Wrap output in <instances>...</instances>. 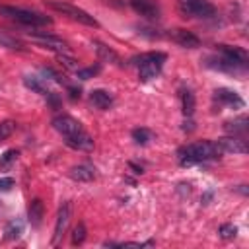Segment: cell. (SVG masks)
Instances as JSON below:
<instances>
[{
  "mask_svg": "<svg viewBox=\"0 0 249 249\" xmlns=\"http://www.w3.org/2000/svg\"><path fill=\"white\" fill-rule=\"evenodd\" d=\"M222 156V148L218 142H210V140H202L196 144H189L185 148L179 150V161L181 165H193L198 161H208V160H216Z\"/></svg>",
  "mask_w": 249,
  "mask_h": 249,
  "instance_id": "6da1fadb",
  "label": "cell"
},
{
  "mask_svg": "<svg viewBox=\"0 0 249 249\" xmlns=\"http://www.w3.org/2000/svg\"><path fill=\"white\" fill-rule=\"evenodd\" d=\"M0 16H6L21 25H29V27H39V25H51L53 19L49 16H43L39 12L33 10H25V8H16V6H0Z\"/></svg>",
  "mask_w": 249,
  "mask_h": 249,
  "instance_id": "7a4b0ae2",
  "label": "cell"
},
{
  "mask_svg": "<svg viewBox=\"0 0 249 249\" xmlns=\"http://www.w3.org/2000/svg\"><path fill=\"white\" fill-rule=\"evenodd\" d=\"M132 64L138 66V76L142 82H148L152 78H156L165 62V53H160V51H152V53H146V54H140L136 58L130 60Z\"/></svg>",
  "mask_w": 249,
  "mask_h": 249,
  "instance_id": "3957f363",
  "label": "cell"
},
{
  "mask_svg": "<svg viewBox=\"0 0 249 249\" xmlns=\"http://www.w3.org/2000/svg\"><path fill=\"white\" fill-rule=\"evenodd\" d=\"M45 6H47L49 10H53V12H58V14L66 16V18L78 21V23H84V25H89V27H97V25H99L97 19H95L93 16H89L88 12H84L82 8H78V6L70 4V2H62V0H47Z\"/></svg>",
  "mask_w": 249,
  "mask_h": 249,
  "instance_id": "277c9868",
  "label": "cell"
},
{
  "mask_svg": "<svg viewBox=\"0 0 249 249\" xmlns=\"http://www.w3.org/2000/svg\"><path fill=\"white\" fill-rule=\"evenodd\" d=\"M177 10L183 18H212L216 8L210 0H177Z\"/></svg>",
  "mask_w": 249,
  "mask_h": 249,
  "instance_id": "5b68a950",
  "label": "cell"
},
{
  "mask_svg": "<svg viewBox=\"0 0 249 249\" xmlns=\"http://www.w3.org/2000/svg\"><path fill=\"white\" fill-rule=\"evenodd\" d=\"M29 37L33 43L41 45L43 49H49V51H56V53H68V43L62 41L60 37H54V35H49L45 31H29Z\"/></svg>",
  "mask_w": 249,
  "mask_h": 249,
  "instance_id": "8992f818",
  "label": "cell"
},
{
  "mask_svg": "<svg viewBox=\"0 0 249 249\" xmlns=\"http://www.w3.org/2000/svg\"><path fill=\"white\" fill-rule=\"evenodd\" d=\"M53 126H54V130L60 132L64 138H66V136H72V134H76V132H80V130H84L82 124H80L76 119H72L70 115H58V117H54V119H53Z\"/></svg>",
  "mask_w": 249,
  "mask_h": 249,
  "instance_id": "52a82bcc",
  "label": "cell"
},
{
  "mask_svg": "<svg viewBox=\"0 0 249 249\" xmlns=\"http://www.w3.org/2000/svg\"><path fill=\"white\" fill-rule=\"evenodd\" d=\"M70 222V202H62L58 212H56V224H54V233H53V245L58 243V239L62 237V233L66 231Z\"/></svg>",
  "mask_w": 249,
  "mask_h": 249,
  "instance_id": "ba28073f",
  "label": "cell"
},
{
  "mask_svg": "<svg viewBox=\"0 0 249 249\" xmlns=\"http://www.w3.org/2000/svg\"><path fill=\"white\" fill-rule=\"evenodd\" d=\"M130 6L142 18H148V19L160 18V4L156 0H130Z\"/></svg>",
  "mask_w": 249,
  "mask_h": 249,
  "instance_id": "9c48e42d",
  "label": "cell"
},
{
  "mask_svg": "<svg viewBox=\"0 0 249 249\" xmlns=\"http://www.w3.org/2000/svg\"><path fill=\"white\" fill-rule=\"evenodd\" d=\"M64 142H66V146H70L74 150H82V152L93 150V138L86 130H80V132H76L72 136H66Z\"/></svg>",
  "mask_w": 249,
  "mask_h": 249,
  "instance_id": "30bf717a",
  "label": "cell"
},
{
  "mask_svg": "<svg viewBox=\"0 0 249 249\" xmlns=\"http://www.w3.org/2000/svg\"><path fill=\"white\" fill-rule=\"evenodd\" d=\"M169 37H171L177 45H181V47H185V49H196V47H200V39H198L193 31H187V29H173V31L169 33Z\"/></svg>",
  "mask_w": 249,
  "mask_h": 249,
  "instance_id": "8fae6325",
  "label": "cell"
},
{
  "mask_svg": "<svg viewBox=\"0 0 249 249\" xmlns=\"http://www.w3.org/2000/svg\"><path fill=\"white\" fill-rule=\"evenodd\" d=\"M208 66L212 68H218V70H224V72H231V74H237V72H243L247 68V64H241V62H235L228 56H218V58H208Z\"/></svg>",
  "mask_w": 249,
  "mask_h": 249,
  "instance_id": "7c38bea8",
  "label": "cell"
},
{
  "mask_svg": "<svg viewBox=\"0 0 249 249\" xmlns=\"http://www.w3.org/2000/svg\"><path fill=\"white\" fill-rule=\"evenodd\" d=\"M218 144H220L222 152H233V154H245V152H247V144H245V140L239 138V136H233V134H231V136H224V138H220Z\"/></svg>",
  "mask_w": 249,
  "mask_h": 249,
  "instance_id": "4fadbf2b",
  "label": "cell"
},
{
  "mask_svg": "<svg viewBox=\"0 0 249 249\" xmlns=\"http://www.w3.org/2000/svg\"><path fill=\"white\" fill-rule=\"evenodd\" d=\"M214 97L216 101L228 105V107H243V99L239 97V93H235L233 89H228V88H218L214 91Z\"/></svg>",
  "mask_w": 249,
  "mask_h": 249,
  "instance_id": "5bb4252c",
  "label": "cell"
},
{
  "mask_svg": "<svg viewBox=\"0 0 249 249\" xmlns=\"http://www.w3.org/2000/svg\"><path fill=\"white\" fill-rule=\"evenodd\" d=\"M218 51L220 54L235 60V62H241V64H247V51L241 49V47H231V45H218Z\"/></svg>",
  "mask_w": 249,
  "mask_h": 249,
  "instance_id": "9a60e30c",
  "label": "cell"
},
{
  "mask_svg": "<svg viewBox=\"0 0 249 249\" xmlns=\"http://www.w3.org/2000/svg\"><path fill=\"white\" fill-rule=\"evenodd\" d=\"M93 47H95V53H97V56H99L101 60H105V62H113V64H117V66L123 64L121 56H119L111 47H107V45H103V43H99V41H93Z\"/></svg>",
  "mask_w": 249,
  "mask_h": 249,
  "instance_id": "2e32d148",
  "label": "cell"
},
{
  "mask_svg": "<svg viewBox=\"0 0 249 249\" xmlns=\"http://www.w3.org/2000/svg\"><path fill=\"white\" fill-rule=\"evenodd\" d=\"M89 101H91V105H95L97 109H109L111 105H113V95L107 91V89H93L91 93H89Z\"/></svg>",
  "mask_w": 249,
  "mask_h": 249,
  "instance_id": "e0dca14e",
  "label": "cell"
},
{
  "mask_svg": "<svg viewBox=\"0 0 249 249\" xmlns=\"http://www.w3.org/2000/svg\"><path fill=\"white\" fill-rule=\"evenodd\" d=\"M68 175L74 181H91V179H95V169L89 163H80V165H74L68 171Z\"/></svg>",
  "mask_w": 249,
  "mask_h": 249,
  "instance_id": "ac0fdd59",
  "label": "cell"
},
{
  "mask_svg": "<svg viewBox=\"0 0 249 249\" xmlns=\"http://www.w3.org/2000/svg\"><path fill=\"white\" fill-rule=\"evenodd\" d=\"M43 214H45L43 202H41L39 198H33L31 204H29V210H27V218H29L31 226H39L41 220H43Z\"/></svg>",
  "mask_w": 249,
  "mask_h": 249,
  "instance_id": "d6986e66",
  "label": "cell"
},
{
  "mask_svg": "<svg viewBox=\"0 0 249 249\" xmlns=\"http://www.w3.org/2000/svg\"><path fill=\"white\" fill-rule=\"evenodd\" d=\"M247 117H237V119H233V121H228L224 126H226V130L230 132V134H233V136H243L245 132H247Z\"/></svg>",
  "mask_w": 249,
  "mask_h": 249,
  "instance_id": "ffe728a7",
  "label": "cell"
},
{
  "mask_svg": "<svg viewBox=\"0 0 249 249\" xmlns=\"http://www.w3.org/2000/svg\"><path fill=\"white\" fill-rule=\"evenodd\" d=\"M21 233H23V222H21L19 218L10 220V222L6 224V228H4V235H6V239H18Z\"/></svg>",
  "mask_w": 249,
  "mask_h": 249,
  "instance_id": "44dd1931",
  "label": "cell"
},
{
  "mask_svg": "<svg viewBox=\"0 0 249 249\" xmlns=\"http://www.w3.org/2000/svg\"><path fill=\"white\" fill-rule=\"evenodd\" d=\"M181 103H183V113L185 117H191L195 113V95L191 89H183L181 91Z\"/></svg>",
  "mask_w": 249,
  "mask_h": 249,
  "instance_id": "7402d4cb",
  "label": "cell"
},
{
  "mask_svg": "<svg viewBox=\"0 0 249 249\" xmlns=\"http://www.w3.org/2000/svg\"><path fill=\"white\" fill-rule=\"evenodd\" d=\"M23 84H25L29 89H33V91H37V93H41V95H49L47 86L41 82V78H35V76H25V78H23Z\"/></svg>",
  "mask_w": 249,
  "mask_h": 249,
  "instance_id": "603a6c76",
  "label": "cell"
},
{
  "mask_svg": "<svg viewBox=\"0 0 249 249\" xmlns=\"http://www.w3.org/2000/svg\"><path fill=\"white\" fill-rule=\"evenodd\" d=\"M86 226H84V222H80L76 228H74V231H72V245H82L84 243V239H86Z\"/></svg>",
  "mask_w": 249,
  "mask_h": 249,
  "instance_id": "cb8c5ba5",
  "label": "cell"
},
{
  "mask_svg": "<svg viewBox=\"0 0 249 249\" xmlns=\"http://www.w3.org/2000/svg\"><path fill=\"white\" fill-rule=\"evenodd\" d=\"M150 138H152V132L148 128H134L132 130V140L136 144H146Z\"/></svg>",
  "mask_w": 249,
  "mask_h": 249,
  "instance_id": "d4e9b609",
  "label": "cell"
},
{
  "mask_svg": "<svg viewBox=\"0 0 249 249\" xmlns=\"http://www.w3.org/2000/svg\"><path fill=\"white\" fill-rule=\"evenodd\" d=\"M16 160H18V150H6V152H4V156L0 158V169L10 167Z\"/></svg>",
  "mask_w": 249,
  "mask_h": 249,
  "instance_id": "484cf974",
  "label": "cell"
},
{
  "mask_svg": "<svg viewBox=\"0 0 249 249\" xmlns=\"http://www.w3.org/2000/svg\"><path fill=\"white\" fill-rule=\"evenodd\" d=\"M56 58H58V62H60L64 68H70V70H78V62H76L72 56H68L66 53H58V54H56Z\"/></svg>",
  "mask_w": 249,
  "mask_h": 249,
  "instance_id": "4316f807",
  "label": "cell"
},
{
  "mask_svg": "<svg viewBox=\"0 0 249 249\" xmlns=\"http://www.w3.org/2000/svg\"><path fill=\"white\" fill-rule=\"evenodd\" d=\"M0 45H4V47H10V49H18V51H23V45H21L18 39H14V37H8V35H4V33H0Z\"/></svg>",
  "mask_w": 249,
  "mask_h": 249,
  "instance_id": "83f0119b",
  "label": "cell"
},
{
  "mask_svg": "<svg viewBox=\"0 0 249 249\" xmlns=\"http://www.w3.org/2000/svg\"><path fill=\"white\" fill-rule=\"evenodd\" d=\"M99 70H101V66L95 64V66H89V68H84V70H76V74H78L80 80H89V78H93Z\"/></svg>",
  "mask_w": 249,
  "mask_h": 249,
  "instance_id": "f1b7e54d",
  "label": "cell"
},
{
  "mask_svg": "<svg viewBox=\"0 0 249 249\" xmlns=\"http://www.w3.org/2000/svg\"><path fill=\"white\" fill-rule=\"evenodd\" d=\"M14 128H16V123H14V121H4V123H0V142L6 140V138L14 132Z\"/></svg>",
  "mask_w": 249,
  "mask_h": 249,
  "instance_id": "f546056e",
  "label": "cell"
},
{
  "mask_svg": "<svg viewBox=\"0 0 249 249\" xmlns=\"http://www.w3.org/2000/svg\"><path fill=\"white\" fill-rule=\"evenodd\" d=\"M235 233H237V228L233 224H222L220 226V235L224 239H231V237H235Z\"/></svg>",
  "mask_w": 249,
  "mask_h": 249,
  "instance_id": "4dcf8cb0",
  "label": "cell"
},
{
  "mask_svg": "<svg viewBox=\"0 0 249 249\" xmlns=\"http://www.w3.org/2000/svg\"><path fill=\"white\" fill-rule=\"evenodd\" d=\"M14 187V179L12 177H2L0 179V191H10Z\"/></svg>",
  "mask_w": 249,
  "mask_h": 249,
  "instance_id": "1f68e13d",
  "label": "cell"
},
{
  "mask_svg": "<svg viewBox=\"0 0 249 249\" xmlns=\"http://www.w3.org/2000/svg\"><path fill=\"white\" fill-rule=\"evenodd\" d=\"M68 91H70V97H72V99L80 97V89H78V88H72V86H68Z\"/></svg>",
  "mask_w": 249,
  "mask_h": 249,
  "instance_id": "d6a6232c",
  "label": "cell"
}]
</instances>
